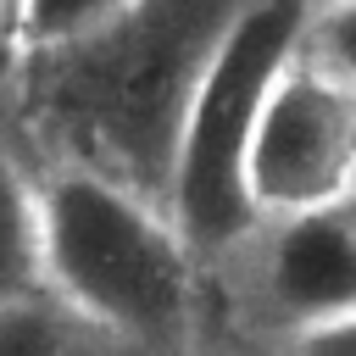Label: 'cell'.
<instances>
[{"mask_svg":"<svg viewBox=\"0 0 356 356\" xmlns=\"http://www.w3.org/2000/svg\"><path fill=\"white\" fill-rule=\"evenodd\" d=\"M239 250H250V295L278 334L356 312V228L345 206L261 217Z\"/></svg>","mask_w":356,"mask_h":356,"instance_id":"obj_5","label":"cell"},{"mask_svg":"<svg viewBox=\"0 0 356 356\" xmlns=\"http://www.w3.org/2000/svg\"><path fill=\"white\" fill-rule=\"evenodd\" d=\"M78 317L56 295L0 306V356H72Z\"/></svg>","mask_w":356,"mask_h":356,"instance_id":"obj_7","label":"cell"},{"mask_svg":"<svg viewBox=\"0 0 356 356\" xmlns=\"http://www.w3.org/2000/svg\"><path fill=\"white\" fill-rule=\"evenodd\" d=\"M44 284L95 334L145 356H184L195 339V250L167 206L72 161L39 184Z\"/></svg>","mask_w":356,"mask_h":356,"instance_id":"obj_1","label":"cell"},{"mask_svg":"<svg viewBox=\"0 0 356 356\" xmlns=\"http://www.w3.org/2000/svg\"><path fill=\"white\" fill-rule=\"evenodd\" d=\"M339 206H345V217H350V228H356V189H350V195H345Z\"/></svg>","mask_w":356,"mask_h":356,"instance_id":"obj_14","label":"cell"},{"mask_svg":"<svg viewBox=\"0 0 356 356\" xmlns=\"http://www.w3.org/2000/svg\"><path fill=\"white\" fill-rule=\"evenodd\" d=\"M17 56H22L17 33H0V83H11V72H17Z\"/></svg>","mask_w":356,"mask_h":356,"instance_id":"obj_12","label":"cell"},{"mask_svg":"<svg viewBox=\"0 0 356 356\" xmlns=\"http://www.w3.org/2000/svg\"><path fill=\"white\" fill-rule=\"evenodd\" d=\"M306 33H312V44L300 39V50H306L317 67H328L334 78H345V83L356 89V0H328V6H317V17L306 22Z\"/></svg>","mask_w":356,"mask_h":356,"instance_id":"obj_9","label":"cell"},{"mask_svg":"<svg viewBox=\"0 0 356 356\" xmlns=\"http://www.w3.org/2000/svg\"><path fill=\"white\" fill-rule=\"evenodd\" d=\"M128 6H139V0H22V39L61 50V44H78L95 28L117 22Z\"/></svg>","mask_w":356,"mask_h":356,"instance_id":"obj_8","label":"cell"},{"mask_svg":"<svg viewBox=\"0 0 356 356\" xmlns=\"http://www.w3.org/2000/svg\"><path fill=\"white\" fill-rule=\"evenodd\" d=\"M284 356H356V312L284 334Z\"/></svg>","mask_w":356,"mask_h":356,"instance_id":"obj_10","label":"cell"},{"mask_svg":"<svg viewBox=\"0 0 356 356\" xmlns=\"http://www.w3.org/2000/svg\"><path fill=\"white\" fill-rule=\"evenodd\" d=\"M50 295L44 284V217L39 184L17 161L11 139L0 134V306Z\"/></svg>","mask_w":356,"mask_h":356,"instance_id":"obj_6","label":"cell"},{"mask_svg":"<svg viewBox=\"0 0 356 356\" xmlns=\"http://www.w3.org/2000/svg\"><path fill=\"white\" fill-rule=\"evenodd\" d=\"M228 17L234 11L222 0H139L89 39L61 44L83 50L61 89L72 122L95 134L89 167L167 206L178 122Z\"/></svg>","mask_w":356,"mask_h":356,"instance_id":"obj_3","label":"cell"},{"mask_svg":"<svg viewBox=\"0 0 356 356\" xmlns=\"http://www.w3.org/2000/svg\"><path fill=\"white\" fill-rule=\"evenodd\" d=\"M312 6H328V0H312Z\"/></svg>","mask_w":356,"mask_h":356,"instance_id":"obj_15","label":"cell"},{"mask_svg":"<svg viewBox=\"0 0 356 356\" xmlns=\"http://www.w3.org/2000/svg\"><path fill=\"white\" fill-rule=\"evenodd\" d=\"M312 0H245L222 22L184 122L167 172V217L195 250V261L234 256L261 211L250 200V139L278 72L300 56Z\"/></svg>","mask_w":356,"mask_h":356,"instance_id":"obj_2","label":"cell"},{"mask_svg":"<svg viewBox=\"0 0 356 356\" xmlns=\"http://www.w3.org/2000/svg\"><path fill=\"white\" fill-rule=\"evenodd\" d=\"M184 356H239V350H222V345H195V339H189V350H184Z\"/></svg>","mask_w":356,"mask_h":356,"instance_id":"obj_13","label":"cell"},{"mask_svg":"<svg viewBox=\"0 0 356 356\" xmlns=\"http://www.w3.org/2000/svg\"><path fill=\"white\" fill-rule=\"evenodd\" d=\"M350 189H356V89L300 50L261 106L250 139V200L261 217H289L312 206H339Z\"/></svg>","mask_w":356,"mask_h":356,"instance_id":"obj_4","label":"cell"},{"mask_svg":"<svg viewBox=\"0 0 356 356\" xmlns=\"http://www.w3.org/2000/svg\"><path fill=\"white\" fill-rule=\"evenodd\" d=\"M72 356H145V350H134V345H122V339H106V334H95V328L78 323V345H72Z\"/></svg>","mask_w":356,"mask_h":356,"instance_id":"obj_11","label":"cell"}]
</instances>
